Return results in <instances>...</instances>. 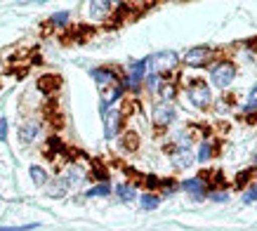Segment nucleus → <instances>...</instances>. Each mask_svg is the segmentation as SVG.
<instances>
[{
    "mask_svg": "<svg viewBox=\"0 0 257 231\" xmlns=\"http://www.w3.org/2000/svg\"><path fill=\"white\" fill-rule=\"evenodd\" d=\"M147 66H151L154 73H161V71H172L177 66V54L175 52H158L154 57L147 59Z\"/></svg>",
    "mask_w": 257,
    "mask_h": 231,
    "instance_id": "nucleus-1",
    "label": "nucleus"
},
{
    "mask_svg": "<svg viewBox=\"0 0 257 231\" xmlns=\"http://www.w3.org/2000/svg\"><path fill=\"white\" fill-rule=\"evenodd\" d=\"M189 99H191V104L194 106H208L210 104V87L203 83V80H198V83H194L191 87H189Z\"/></svg>",
    "mask_w": 257,
    "mask_h": 231,
    "instance_id": "nucleus-2",
    "label": "nucleus"
},
{
    "mask_svg": "<svg viewBox=\"0 0 257 231\" xmlns=\"http://www.w3.org/2000/svg\"><path fill=\"white\" fill-rule=\"evenodd\" d=\"M210 76H212V83L217 85V87H226V85L234 80L236 69L231 64H217V66H212Z\"/></svg>",
    "mask_w": 257,
    "mask_h": 231,
    "instance_id": "nucleus-3",
    "label": "nucleus"
},
{
    "mask_svg": "<svg viewBox=\"0 0 257 231\" xmlns=\"http://www.w3.org/2000/svg\"><path fill=\"white\" fill-rule=\"evenodd\" d=\"M172 121H175V106H172V104L163 101V104H158V106L154 108V123L156 125L165 128V125H170Z\"/></svg>",
    "mask_w": 257,
    "mask_h": 231,
    "instance_id": "nucleus-4",
    "label": "nucleus"
},
{
    "mask_svg": "<svg viewBox=\"0 0 257 231\" xmlns=\"http://www.w3.org/2000/svg\"><path fill=\"white\" fill-rule=\"evenodd\" d=\"M38 130H40V125L38 123H24L22 128H19V142L22 144H31L33 139H36V135H38Z\"/></svg>",
    "mask_w": 257,
    "mask_h": 231,
    "instance_id": "nucleus-5",
    "label": "nucleus"
},
{
    "mask_svg": "<svg viewBox=\"0 0 257 231\" xmlns=\"http://www.w3.org/2000/svg\"><path fill=\"white\" fill-rule=\"evenodd\" d=\"M118 128H120V111H111V113H106V128H104V135H106V139H113V137H116Z\"/></svg>",
    "mask_w": 257,
    "mask_h": 231,
    "instance_id": "nucleus-6",
    "label": "nucleus"
},
{
    "mask_svg": "<svg viewBox=\"0 0 257 231\" xmlns=\"http://www.w3.org/2000/svg\"><path fill=\"white\" fill-rule=\"evenodd\" d=\"M66 189H69V179L66 177L55 179L52 184L47 182V196H52V198H62L64 193H66Z\"/></svg>",
    "mask_w": 257,
    "mask_h": 231,
    "instance_id": "nucleus-7",
    "label": "nucleus"
},
{
    "mask_svg": "<svg viewBox=\"0 0 257 231\" xmlns=\"http://www.w3.org/2000/svg\"><path fill=\"white\" fill-rule=\"evenodd\" d=\"M208 54H210L208 47H194V50H189V52L184 54V62L191 64V66H196V64L205 62V57H208Z\"/></svg>",
    "mask_w": 257,
    "mask_h": 231,
    "instance_id": "nucleus-8",
    "label": "nucleus"
},
{
    "mask_svg": "<svg viewBox=\"0 0 257 231\" xmlns=\"http://www.w3.org/2000/svg\"><path fill=\"white\" fill-rule=\"evenodd\" d=\"M144 71H147V62H137L130 66V80H127V85H140V80L144 78Z\"/></svg>",
    "mask_w": 257,
    "mask_h": 231,
    "instance_id": "nucleus-9",
    "label": "nucleus"
},
{
    "mask_svg": "<svg viewBox=\"0 0 257 231\" xmlns=\"http://www.w3.org/2000/svg\"><path fill=\"white\" fill-rule=\"evenodd\" d=\"M92 78H94V80H99L101 87H111V85H118V83H116V76H113L111 71L97 69V71H92Z\"/></svg>",
    "mask_w": 257,
    "mask_h": 231,
    "instance_id": "nucleus-10",
    "label": "nucleus"
},
{
    "mask_svg": "<svg viewBox=\"0 0 257 231\" xmlns=\"http://www.w3.org/2000/svg\"><path fill=\"white\" fill-rule=\"evenodd\" d=\"M182 189L189 193H194V198H203V182L201 179H187V182H182Z\"/></svg>",
    "mask_w": 257,
    "mask_h": 231,
    "instance_id": "nucleus-11",
    "label": "nucleus"
},
{
    "mask_svg": "<svg viewBox=\"0 0 257 231\" xmlns=\"http://www.w3.org/2000/svg\"><path fill=\"white\" fill-rule=\"evenodd\" d=\"M29 172H31V179L38 186H45L47 184V172L43 168H38V165H31V170H29Z\"/></svg>",
    "mask_w": 257,
    "mask_h": 231,
    "instance_id": "nucleus-12",
    "label": "nucleus"
},
{
    "mask_svg": "<svg viewBox=\"0 0 257 231\" xmlns=\"http://www.w3.org/2000/svg\"><path fill=\"white\" fill-rule=\"evenodd\" d=\"M116 193H118V196H120L123 200H135V196H137L135 186H130V184H118V186H116Z\"/></svg>",
    "mask_w": 257,
    "mask_h": 231,
    "instance_id": "nucleus-13",
    "label": "nucleus"
},
{
    "mask_svg": "<svg viewBox=\"0 0 257 231\" xmlns=\"http://www.w3.org/2000/svg\"><path fill=\"white\" fill-rule=\"evenodd\" d=\"M109 10H111V3H92V5H90V12H92L94 19H101Z\"/></svg>",
    "mask_w": 257,
    "mask_h": 231,
    "instance_id": "nucleus-14",
    "label": "nucleus"
},
{
    "mask_svg": "<svg viewBox=\"0 0 257 231\" xmlns=\"http://www.w3.org/2000/svg\"><path fill=\"white\" fill-rule=\"evenodd\" d=\"M142 208L144 210H156L158 208V203H161V198L158 196H151V193H147V196H142Z\"/></svg>",
    "mask_w": 257,
    "mask_h": 231,
    "instance_id": "nucleus-15",
    "label": "nucleus"
},
{
    "mask_svg": "<svg viewBox=\"0 0 257 231\" xmlns=\"http://www.w3.org/2000/svg\"><path fill=\"white\" fill-rule=\"evenodd\" d=\"M175 163L184 168V165H189V163H191V154H189L187 149H182V154H177V156H175Z\"/></svg>",
    "mask_w": 257,
    "mask_h": 231,
    "instance_id": "nucleus-16",
    "label": "nucleus"
},
{
    "mask_svg": "<svg viewBox=\"0 0 257 231\" xmlns=\"http://www.w3.org/2000/svg\"><path fill=\"white\" fill-rule=\"evenodd\" d=\"M109 191H111L109 184H99V186H94V189H90V191H87V196H106Z\"/></svg>",
    "mask_w": 257,
    "mask_h": 231,
    "instance_id": "nucleus-17",
    "label": "nucleus"
},
{
    "mask_svg": "<svg viewBox=\"0 0 257 231\" xmlns=\"http://www.w3.org/2000/svg\"><path fill=\"white\" fill-rule=\"evenodd\" d=\"M257 200V184H252L248 191L243 193V203H255Z\"/></svg>",
    "mask_w": 257,
    "mask_h": 231,
    "instance_id": "nucleus-18",
    "label": "nucleus"
},
{
    "mask_svg": "<svg viewBox=\"0 0 257 231\" xmlns=\"http://www.w3.org/2000/svg\"><path fill=\"white\" fill-rule=\"evenodd\" d=\"M125 147L130 149V151L137 149V135H135V132H127V135H125Z\"/></svg>",
    "mask_w": 257,
    "mask_h": 231,
    "instance_id": "nucleus-19",
    "label": "nucleus"
},
{
    "mask_svg": "<svg viewBox=\"0 0 257 231\" xmlns=\"http://www.w3.org/2000/svg\"><path fill=\"white\" fill-rule=\"evenodd\" d=\"M38 224H24V226H0V231H29V229H36Z\"/></svg>",
    "mask_w": 257,
    "mask_h": 231,
    "instance_id": "nucleus-20",
    "label": "nucleus"
},
{
    "mask_svg": "<svg viewBox=\"0 0 257 231\" xmlns=\"http://www.w3.org/2000/svg\"><path fill=\"white\" fill-rule=\"evenodd\" d=\"M210 158V144H201V154H198V161H208Z\"/></svg>",
    "mask_w": 257,
    "mask_h": 231,
    "instance_id": "nucleus-21",
    "label": "nucleus"
},
{
    "mask_svg": "<svg viewBox=\"0 0 257 231\" xmlns=\"http://www.w3.org/2000/svg\"><path fill=\"white\" fill-rule=\"evenodd\" d=\"M252 108H257V87L250 92V101H248V106H245V111H252Z\"/></svg>",
    "mask_w": 257,
    "mask_h": 231,
    "instance_id": "nucleus-22",
    "label": "nucleus"
},
{
    "mask_svg": "<svg viewBox=\"0 0 257 231\" xmlns=\"http://www.w3.org/2000/svg\"><path fill=\"white\" fill-rule=\"evenodd\" d=\"M52 22L55 24H66L69 22V12H59V15H55L52 17Z\"/></svg>",
    "mask_w": 257,
    "mask_h": 231,
    "instance_id": "nucleus-23",
    "label": "nucleus"
},
{
    "mask_svg": "<svg viewBox=\"0 0 257 231\" xmlns=\"http://www.w3.org/2000/svg\"><path fill=\"white\" fill-rule=\"evenodd\" d=\"M8 137V121L5 118H0V139Z\"/></svg>",
    "mask_w": 257,
    "mask_h": 231,
    "instance_id": "nucleus-24",
    "label": "nucleus"
},
{
    "mask_svg": "<svg viewBox=\"0 0 257 231\" xmlns=\"http://www.w3.org/2000/svg\"><path fill=\"white\" fill-rule=\"evenodd\" d=\"M161 94H163L165 99H170L172 94H175V90H172V85H163V90H161Z\"/></svg>",
    "mask_w": 257,
    "mask_h": 231,
    "instance_id": "nucleus-25",
    "label": "nucleus"
},
{
    "mask_svg": "<svg viewBox=\"0 0 257 231\" xmlns=\"http://www.w3.org/2000/svg\"><path fill=\"white\" fill-rule=\"evenodd\" d=\"M212 200H226V193H212Z\"/></svg>",
    "mask_w": 257,
    "mask_h": 231,
    "instance_id": "nucleus-26",
    "label": "nucleus"
}]
</instances>
